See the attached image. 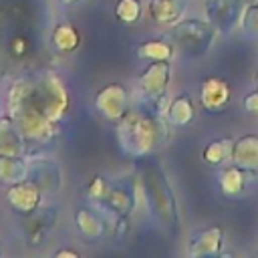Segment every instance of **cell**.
<instances>
[{"mask_svg":"<svg viewBox=\"0 0 258 258\" xmlns=\"http://www.w3.org/2000/svg\"><path fill=\"white\" fill-rule=\"evenodd\" d=\"M6 115L16 123L20 133L28 143V153L32 147H46L58 135V123L50 121L44 113V101L40 93L38 73L22 75L8 85L6 91Z\"/></svg>","mask_w":258,"mask_h":258,"instance_id":"obj_1","label":"cell"},{"mask_svg":"<svg viewBox=\"0 0 258 258\" xmlns=\"http://www.w3.org/2000/svg\"><path fill=\"white\" fill-rule=\"evenodd\" d=\"M169 139V123L147 109H129L117 121V141L129 157H147Z\"/></svg>","mask_w":258,"mask_h":258,"instance_id":"obj_2","label":"cell"},{"mask_svg":"<svg viewBox=\"0 0 258 258\" xmlns=\"http://www.w3.org/2000/svg\"><path fill=\"white\" fill-rule=\"evenodd\" d=\"M139 177H141V185L145 191L149 212L159 224H163L167 230L173 232L179 224V216H177V204H175L173 189L169 187L163 171L159 169L157 163L143 161Z\"/></svg>","mask_w":258,"mask_h":258,"instance_id":"obj_3","label":"cell"},{"mask_svg":"<svg viewBox=\"0 0 258 258\" xmlns=\"http://www.w3.org/2000/svg\"><path fill=\"white\" fill-rule=\"evenodd\" d=\"M216 28L208 20L198 18H183L171 24L167 38L177 50H181L187 56H202L210 50L216 38Z\"/></svg>","mask_w":258,"mask_h":258,"instance_id":"obj_4","label":"cell"},{"mask_svg":"<svg viewBox=\"0 0 258 258\" xmlns=\"http://www.w3.org/2000/svg\"><path fill=\"white\" fill-rule=\"evenodd\" d=\"M171 79V67L169 60H151L139 75V91L145 101V109L151 113H163V107L167 103V87Z\"/></svg>","mask_w":258,"mask_h":258,"instance_id":"obj_5","label":"cell"},{"mask_svg":"<svg viewBox=\"0 0 258 258\" xmlns=\"http://www.w3.org/2000/svg\"><path fill=\"white\" fill-rule=\"evenodd\" d=\"M38 83H40L46 117L54 123H60V119L67 115L71 107V97L62 79L54 71H38Z\"/></svg>","mask_w":258,"mask_h":258,"instance_id":"obj_6","label":"cell"},{"mask_svg":"<svg viewBox=\"0 0 258 258\" xmlns=\"http://www.w3.org/2000/svg\"><path fill=\"white\" fill-rule=\"evenodd\" d=\"M93 105L103 119L117 123L129 111V91L123 83H107L95 93Z\"/></svg>","mask_w":258,"mask_h":258,"instance_id":"obj_7","label":"cell"},{"mask_svg":"<svg viewBox=\"0 0 258 258\" xmlns=\"http://www.w3.org/2000/svg\"><path fill=\"white\" fill-rule=\"evenodd\" d=\"M56 224V210L52 206H38L30 214L22 216V234L28 246H40L50 236Z\"/></svg>","mask_w":258,"mask_h":258,"instance_id":"obj_8","label":"cell"},{"mask_svg":"<svg viewBox=\"0 0 258 258\" xmlns=\"http://www.w3.org/2000/svg\"><path fill=\"white\" fill-rule=\"evenodd\" d=\"M244 0H208L206 2V16L208 22L224 34H230L242 20L244 14Z\"/></svg>","mask_w":258,"mask_h":258,"instance_id":"obj_9","label":"cell"},{"mask_svg":"<svg viewBox=\"0 0 258 258\" xmlns=\"http://www.w3.org/2000/svg\"><path fill=\"white\" fill-rule=\"evenodd\" d=\"M42 191L40 187L32 181V179H24V181H18V183H12V185H6V204L10 206V210L18 216H26L30 214L32 210H36L40 204H42Z\"/></svg>","mask_w":258,"mask_h":258,"instance_id":"obj_10","label":"cell"},{"mask_svg":"<svg viewBox=\"0 0 258 258\" xmlns=\"http://www.w3.org/2000/svg\"><path fill=\"white\" fill-rule=\"evenodd\" d=\"M135 200H137V189L133 181L117 179V181H109V189L99 206L107 208L115 216H129L135 208Z\"/></svg>","mask_w":258,"mask_h":258,"instance_id":"obj_11","label":"cell"},{"mask_svg":"<svg viewBox=\"0 0 258 258\" xmlns=\"http://www.w3.org/2000/svg\"><path fill=\"white\" fill-rule=\"evenodd\" d=\"M232 101V89L228 81L220 77H206L200 83V105L208 113H222Z\"/></svg>","mask_w":258,"mask_h":258,"instance_id":"obj_12","label":"cell"},{"mask_svg":"<svg viewBox=\"0 0 258 258\" xmlns=\"http://www.w3.org/2000/svg\"><path fill=\"white\" fill-rule=\"evenodd\" d=\"M224 244V230L220 226H210L204 230H198L189 236L187 242V256L189 258H206V256H218Z\"/></svg>","mask_w":258,"mask_h":258,"instance_id":"obj_13","label":"cell"},{"mask_svg":"<svg viewBox=\"0 0 258 258\" xmlns=\"http://www.w3.org/2000/svg\"><path fill=\"white\" fill-rule=\"evenodd\" d=\"M28 179H32L42 194H56L62 187V171L50 159L28 161Z\"/></svg>","mask_w":258,"mask_h":258,"instance_id":"obj_14","label":"cell"},{"mask_svg":"<svg viewBox=\"0 0 258 258\" xmlns=\"http://www.w3.org/2000/svg\"><path fill=\"white\" fill-rule=\"evenodd\" d=\"M0 155H28L24 135L6 113L0 117Z\"/></svg>","mask_w":258,"mask_h":258,"instance_id":"obj_15","label":"cell"},{"mask_svg":"<svg viewBox=\"0 0 258 258\" xmlns=\"http://www.w3.org/2000/svg\"><path fill=\"white\" fill-rule=\"evenodd\" d=\"M75 228L81 234L83 240L87 242H97L103 238L107 224L103 220V216L91 208H79L75 212Z\"/></svg>","mask_w":258,"mask_h":258,"instance_id":"obj_16","label":"cell"},{"mask_svg":"<svg viewBox=\"0 0 258 258\" xmlns=\"http://www.w3.org/2000/svg\"><path fill=\"white\" fill-rule=\"evenodd\" d=\"M232 163L248 171H258V135L248 133L234 139Z\"/></svg>","mask_w":258,"mask_h":258,"instance_id":"obj_17","label":"cell"},{"mask_svg":"<svg viewBox=\"0 0 258 258\" xmlns=\"http://www.w3.org/2000/svg\"><path fill=\"white\" fill-rule=\"evenodd\" d=\"M185 12V0H149L147 14L153 22L171 26L177 20H181Z\"/></svg>","mask_w":258,"mask_h":258,"instance_id":"obj_18","label":"cell"},{"mask_svg":"<svg viewBox=\"0 0 258 258\" xmlns=\"http://www.w3.org/2000/svg\"><path fill=\"white\" fill-rule=\"evenodd\" d=\"M256 171H248V169H242L240 165L232 163L230 167H226L222 173H220V189L226 198H238L242 196V191L246 189V183L250 177H254Z\"/></svg>","mask_w":258,"mask_h":258,"instance_id":"obj_19","label":"cell"},{"mask_svg":"<svg viewBox=\"0 0 258 258\" xmlns=\"http://www.w3.org/2000/svg\"><path fill=\"white\" fill-rule=\"evenodd\" d=\"M165 119L173 127H187L196 119V105H194L191 97L183 93V95L171 99L165 109Z\"/></svg>","mask_w":258,"mask_h":258,"instance_id":"obj_20","label":"cell"},{"mask_svg":"<svg viewBox=\"0 0 258 258\" xmlns=\"http://www.w3.org/2000/svg\"><path fill=\"white\" fill-rule=\"evenodd\" d=\"M50 44L60 54H73L81 44V34L73 24L58 22L50 32Z\"/></svg>","mask_w":258,"mask_h":258,"instance_id":"obj_21","label":"cell"},{"mask_svg":"<svg viewBox=\"0 0 258 258\" xmlns=\"http://www.w3.org/2000/svg\"><path fill=\"white\" fill-rule=\"evenodd\" d=\"M28 177V159L24 155H0V183L12 185Z\"/></svg>","mask_w":258,"mask_h":258,"instance_id":"obj_22","label":"cell"},{"mask_svg":"<svg viewBox=\"0 0 258 258\" xmlns=\"http://www.w3.org/2000/svg\"><path fill=\"white\" fill-rule=\"evenodd\" d=\"M135 56L143 62L151 60H171L173 56V44L163 38H151L145 42H139L135 46Z\"/></svg>","mask_w":258,"mask_h":258,"instance_id":"obj_23","label":"cell"},{"mask_svg":"<svg viewBox=\"0 0 258 258\" xmlns=\"http://www.w3.org/2000/svg\"><path fill=\"white\" fill-rule=\"evenodd\" d=\"M232 149H234V139L232 137H220V139L210 141L204 147L202 159H204V163L218 167L226 161H232Z\"/></svg>","mask_w":258,"mask_h":258,"instance_id":"obj_24","label":"cell"},{"mask_svg":"<svg viewBox=\"0 0 258 258\" xmlns=\"http://www.w3.org/2000/svg\"><path fill=\"white\" fill-rule=\"evenodd\" d=\"M113 12H115V18L119 22H123V24H135L141 18L143 6H141L139 0H117Z\"/></svg>","mask_w":258,"mask_h":258,"instance_id":"obj_25","label":"cell"},{"mask_svg":"<svg viewBox=\"0 0 258 258\" xmlns=\"http://www.w3.org/2000/svg\"><path fill=\"white\" fill-rule=\"evenodd\" d=\"M240 24H242V30L248 36H258V4L244 8V14H242Z\"/></svg>","mask_w":258,"mask_h":258,"instance_id":"obj_26","label":"cell"},{"mask_svg":"<svg viewBox=\"0 0 258 258\" xmlns=\"http://www.w3.org/2000/svg\"><path fill=\"white\" fill-rule=\"evenodd\" d=\"M107 189H109V181H107L103 175H95V177L89 181V185H87V194H89V198H91L93 202H97V204L103 202Z\"/></svg>","mask_w":258,"mask_h":258,"instance_id":"obj_27","label":"cell"},{"mask_svg":"<svg viewBox=\"0 0 258 258\" xmlns=\"http://www.w3.org/2000/svg\"><path fill=\"white\" fill-rule=\"evenodd\" d=\"M242 107H244V111H246V113L258 115V87H256V91H252V93H248V95L244 97Z\"/></svg>","mask_w":258,"mask_h":258,"instance_id":"obj_28","label":"cell"},{"mask_svg":"<svg viewBox=\"0 0 258 258\" xmlns=\"http://www.w3.org/2000/svg\"><path fill=\"white\" fill-rule=\"evenodd\" d=\"M113 232H115V236L121 240V238L129 232V216H117V222H115Z\"/></svg>","mask_w":258,"mask_h":258,"instance_id":"obj_29","label":"cell"},{"mask_svg":"<svg viewBox=\"0 0 258 258\" xmlns=\"http://www.w3.org/2000/svg\"><path fill=\"white\" fill-rule=\"evenodd\" d=\"M54 258H79V252L71 248H60L54 252Z\"/></svg>","mask_w":258,"mask_h":258,"instance_id":"obj_30","label":"cell"},{"mask_svg":"<svg viewBox=\"0 0 258 258\" xmlns=\"http://www.w3.org/2000/svg\"><path fill=\"white\" fill-rule=\"evenodd\" d=\"M60 6H64V8H73V6H79V4H83L85 0H56Z\"/></svg>","mask_w":258,"mask_h":258,"instance_id":"obj_31","label":"cell"},{"mask_svg":"<svg viewBox=\"0 0 258 258\" xmlns=\"http://www.w3.org/2000/svg\"><path fill=\"white\" fill-rule=\"evenodd\" d=\"M4 111H6V101H4L2 97H0V117L4 115Z\"/></svg>","mask_w":258,"mask_h":258,"instance_id":"obj_32","label":"cell"},{"mask_svg":"<svg viewBox=\"0 0 258 258\" xmlns=\"http://www.w3.org/2000/svg\"><path fill=\"white\" fill-rule=\"evenodd\" d=\"M244 4L246 6H254V4H258V0H244Z\"/></svg>","mask_w":258,"mask_h":258,"instance_id":"obj_33","label":"cell"},{"mask_svg":"<svg viewBox=\"0 0 258 258\" xmlns=\"http://www.w3.org/2000/svg\"><path fill=\"white\" fill-rule=\"evenodd\" d=\"M254 81H256V87H258V71H256V75H254Z\"/></svg>","mask_w":258,"mask_h":258,"instance_id":"obj_34","label":"cell"},{"mask_svg":"<svg viewBox=\"0 0 258 258\" xmlns=\"http://www.w3.org/2000/svg\"><path fill=\"white\" fill-rule=\"evenodd\" d=\"M4 254V248H2V242H0V256Z\"/></svg>","mask_w":258,"mask_h":258,"instance_id":"obj_35","label":"cell"},{"mask_svg":"<svg viewBox=\"0 0 258 258\" xmlns=\"http://www.w3.org/2000/svg\"><path fill=\"white\" fill-rule=\"evenodd\" d=\"M256 254H258V252H256Z\"/></svg>","mask_w":258,"mask_h":258,"instance_id":"obj_36","label":"cell"}]
</instances>
